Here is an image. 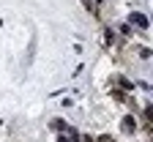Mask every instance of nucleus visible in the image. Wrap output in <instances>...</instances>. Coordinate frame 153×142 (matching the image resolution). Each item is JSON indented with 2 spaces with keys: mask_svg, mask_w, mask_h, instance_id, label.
<instances>
[{
  "mask_svg": "<svg viewBox=\"0 0 153 142\" xmlns=\"http://www.w3.org/2000/svg\"><path fill=\"white\" fill-rule=\"evenodd\" d=\"M128 33H131V25L123 22V25H120V36H128Z\"/></svg>",
  "mask_w": 153,
  "mask_h": 142,
  "instance_id": "423d86ee",
  "label": "nucleus"
},
{
  "mask_svg": "<svg viewBox=\"0 0 153 142\" xmlns=\"http://www.w3.org/2000/svg\"><path fill=\"white\" fill-rule=\"evenodd\" d=\"M120 126H123V131H126V134H134V131H137V120H134L131 115H126Z\"/></svg>",
  "mask_w": 153,
  "mask_h": 142,
  "instance_id": "f257e3e1",
  "label": "nucleus"
},
{
  "mask_svg": "<svg viewBox=\"0 0 153 142\" xmlns=\"http://www.w3.org/2000/svg\"><path fill=\"white\" fill-rule=\"evenodd\" d=\"M128 19H131V25H137V28H142V30L148 28V16H145V14H131Z\"/></svg>",
  "mask_w": 153,
  "mask_h": 142,
  "instance_id": "f03ea898",
  "label": "nucleus"
},
{
  "mask_svg": "<svg viewBox=\"0 0 153 142\" xmlns=\"http://www.w3.org/2000/svg\"><path fill=\"white\" fill-rule=\"evenodd\" d=\"M145 120H148V123H145V126H148V131H153V107H150V104L145 107Z\"/></svg>",
  "mask_w": 153,
  "mask_h": 142,
  "instance_id": "7ed1b4c3",
  "label": "nucleus"
},
{
  "mask_svg": "<svg viewBox=\"0 0 153 142\" xmlns=\"http://www.w3.org/2000/svg\"><path fill=\"white\" fill-rule=\"evenodd\" d=\"M68 126H66V120H60V117H57V120H52V131H66Z\"/></svg>",
  "mask_w": 153,
  "mask_h": 142,
  "instance_id": "20e7f679",
  "label": "nucleus"
},
{
  "mask_svg": "<svg viewBox=\"0 0 153 142\" xmlns=\"http://www.w3.org/2000/svg\"><path fill=\"white\" fill-rule=\"evenodd\" d=\"M79 139H82V142H93V139H90V137H79Z\"/></svg>",
  "mask_w": 153,
  "mask_h": 142,
  "instance_id": "6e6552de",
  "label": "nucleus"
},
{
  "mask_svg": "<svg viewBox=\"0 0 153 142\" xmlns=\"http://www.w3.org/2000/svg\"><path fill=\"white\" fill-rule=\"evenodd\" d=\"M82 3L88 6V11H90V14H99V3H96V0H82Z\"/></svg>",
  "mask_w": 153,
  "mask_h": 142,
  "instance_id": "39448f33",
  "label": "nucleus"
},
{
  "mask_svg": "<svg viewBox=\"0 0 153 142\" xmlns=\"http://www.w3.org/2000/svg\"><path fill=\"white\" fill-rule=\"evenodd\" d=\"M99 142H112V137H107V134H104V137H101Z\"/></svg>",
  "mask_w": 153,
  "mask_h": 142,
  "instance_id": "0eeeda50",
  "label": "nucleus"
}]
</instances>
